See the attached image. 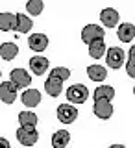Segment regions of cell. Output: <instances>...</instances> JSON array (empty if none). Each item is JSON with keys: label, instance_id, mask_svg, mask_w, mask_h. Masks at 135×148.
Here are the masks:
<instances>
[{"label": "cell", "instance_id": "15", "mask_svg": "<svg viewBox=\"0 0 135 148\" xmlns=\"http://www.w3.org/2000/svg\"><path fill=\"white\" fill-rule=\"evenodd\" d=\"M93 98H95V102H98V100H109L111 102L115 98V89L111 85H100L93 92Z\"/></svg>", "mask_w": 135, "mask_h": 148}, {"label": "cell", "instance_id": "2", "mask_svg": "<svg viewBox=\"0 0 135 148\" xmlns=\"http://www.w3.org/2000/svg\"><path fill=\"white\" fill-rule=\"evenodd\" d=\"M104 37H106V30L100 28L98 24H87L82 30V41L85 45H91L95 41H102Z\"/></svg>", "mask_w": 135, "mask_h": 148}, {"label": "cell", "instance_id": "22", "mask_svg": "<svg viewBox=\"0 0 135 148\" xmlns=\"http://www.w3.org/2000/svg\"><path fill=\"white\" fill-rule=\"evenodd\" d=\"M37 115L34 111H21L19 113V122L21 126H37Z\"/></svg>", "mask_w": 135, "mask_h": 148}, {"label": "cell", "instance_id": "5", "mask_svg": "<svg viewBox=\"0 0 135 148\" xmlns=\"http://www.w3.org/2000/svg\"><path fill=\"white\" fill-rule=\"evenodd\" d=\"M17 89L19 87L13 82H2L0 83V100L4 104H13L17 100Z\"/></svg>", "mask_w": 135, "mask_h": 148}, {"label": "cell", "instance_id": "16", "mask_svg": "<svg viewBox=\"0 0 135 148\" xmlns=\"http://www.w3.org/2000/svg\"><path fill=\"white\" fill-rule=\"evenodd\" d=\"M71 143V133L67 130H58L52 135V146L54 148H67Z\"/></svg>", "mask_w": 135, "mask_h": 148}, {"label": "cell", "instance_id": "12", "mask_svg": "<svg viewBox=\"0 0 135 148\" xmlns=\"http://www.w3.org/2000/svg\"><path fill=\"white\" fill-rule=\"evenodd\" d=\"M21 100H22V104H24L26 108H35V106L41 104V92L37 89H26L22 92Z\"/></svg>", "mask_w": 135, "mask_h": 148}, {"label": "cell", "instance_id": "24", "mask_svg": "<svg viewBox=\"0 0 135 148\" xmlns=\"http://www.w3.org/2000/svg\"><path fill=\"white\" fill-rule=\"evenodd\" d=\"M50 76H56V78H59L61 82H65L69 76H71V71H69L67 67H56V69H52Z\"/></svg>", "mask_w": 135, "mask_h": 148}, {"label": "cell", "instance_id": "20", "mask_svg": "<svg viewBox=\"0 0 135 148\" xmlns=\"http://www.w3.org/2000/svg\"><path fill=\"white\" fill-rule=\"evenodd\" d=\"M106 54H108V48H106L104 39H102V41H95V43L89 45V56H91V58L100 59V58H104Z\"/></svg>", "mask_w": 135, "mask_h": 148}, {"label": "cell", "instance_id": "17", "mask_svg": "<svg viewBox=\"0 0 135 148\" xmlns=\"http://www.w3.org/2000/svg\"><path fill=\"white\" fill-rule=\"evenodd\" d=\"M117 35L122 43H132L133 37H135V28L130 24V22H122L117 30Z\"/></svg>", "mask_w": 135, "mask_h": 148}, {"label": "cell", "instance_id": "26", "mask_svg": "<svg viewBox=\"0 0 135 148\" xmlns=\"http://www.w3.org/2000/svg\"><path fill=\"white\" fill-rule=\"evenodd\" d=\"M0 145H2V148H9V141L6 137H2V139H0Z\"/></svg>", "mask_w": 135, "mask_h": 148}, {"label": "cell", "instance_id": "13", "mask_svg": "<svg viewBox=\"0 0 135 148\" xmlns=\"http://www.w3.org/2000/svg\"><path fill=\"white\" fill-rule=\"evenodd\" d=\"M0 30L2 32H17V13H8L4 11L0 15Z\"/></svg>", "mask_w": 135, "mask_h": 148}, {"label": "cell", "instance_id": "25", "mask_svg": "<svg viewBox=\"0 0 135 148\" xmlns=\"http://www.w3.org/2000/svg\"><path fill=\"white\" fill-rule=\"evenodd\" d=\"M126 72H128L130 78H135V59H132V58L128 59V63H126Z\"/></svg>", "mask_w": 135, "mask_h": 148}, {"label": "cell", "instance_id": "8", "mask_svg": "<svg viewBox=\"0 0 135 148\" xmlns=\"http://www.w3.org/2000/svg\"><path fill=\"white\" fill-rule=\"evenodd\" d=\"M93 113L102 120H108V119H111V115H113V104H111L109 100H98L93 106Z\"/></svg>", "mask_w": 135, "mask_h": 148}, {"label": "cell", "instance_id": "3", "mask_svg": "<svg viewBox=\"0 0 135 148\" xmlns=\"http://www.w3.org/2000/svg\"><path fill=\"white\" fill-rule=\"evenodd\" d=\"M67 98L71 104H83L87 98H89V89L82 83H74L67 89Z\"/></svg>", "mask_w": 135, "mask_h": 148}, {"label": "cell", "instance_id": "28", "mask_svg": "<svg viewBox=\"0 0 135 148\" xmlns=\"http://www.w3.org/2000/svg\"><path fill=\"white\" fill-rule=\"evenodd\" d=\"M109 148H126V146H124V145H111Z\"/></svg>", "mask_w": 135, "mask_h": 148}, {"label": "cell", "instance_id": "4", "mask_svg": "<svg viewBox=\"0 0 135 148\" xmlns=\"http://www.w3.org/2000/svg\"><path fill=\"white\" fill-rule=\"evenodd\" d=\"M124 58H126V54H124L122 48H119V46H113V48H109L108 54H106L108 67H111V69H120V67L124 65Z\"/></svg>", "mask_w": 135, "mask_h": 148}, {"label": "cell", "instance_id": "23", "mask_svg": "<svg viewBox=\"0 0 135 148\" xmlns=\"http://www.w3.org/2000/svg\"><path fill=\"white\" fill-rule=\"evenodd\" d=\"M43 8H45L43 0H30V2L26 4V11L30 13V15H41Z\"/></svg>", "mask_w": 135, "mask_h": 148}, {"label": "cell", "instance_id": "29", "mask_svg": "<svg viewBox=\"0 0 135 148\" xmlns=\"http://www.w3.org/2000/svg\"><path fill=\"white\" fill-rule=\"evenodd\" d=\"M133 95H135V87H133Z\"/></svg>", "mask_w": 135, "mask_h": 148}, {"label": "cell", "instance_id": "9", "mask_svg": "<svg viewBox=\"0 0 135 148\" xmlns=\"http://www.w3.org/2000/svg\"><path fill=\"white\" fill-rule=\"evenodd\" d=\"M119 17L120 15L115 8H106V9H102V13H100V21L106 28H115L119 24Z\"/></svg>", "mask_w": 135, "mask_h": 148}, {"label": "cell", "instance_id": "27", "mask_svg": "<svg viewBox=\"0 0 135 148\" xmlns=\"http://www.w3.org/2000/svg\"><path fill=\"white\" fill-rule=\"evenodd\" d=\"M130 58L135 59V46H132V48H130Z\"/></svg>", "mask_w": 135, "mask_h": 148}, {"label": "cell", "instance_id": "6", "mask_svg": "<svg viewBox=\"0 0 135 148\" xmlns=\"http://www.w3.org/2000/svg\"><path fill=\"white\" fill-rule=\"evenodd\" d=\"M9 82H13L19 89H24V87H28L32 83V76L24 69H13V71L9 72Z\"/></svg>", "mask_w": 135, "mask_h": 148}, {"label": "cell", "instance_id": "1", "mask_svg": "<svg viewBox=\"0 0 135 148\" xmlns=\"http://www.w3.org/2000/svg\"><path fill=\"white\" fill-rule=\"evenodd\" d=\"M37 139H39V133H37L35 126H21L17 130V141L22 146H34Z\"/></svg>", "mask_w": 135, "mask_h": 148}, {"label": "cell", "instance_id": "14", "mask_svg": "<svg viewBox=\"0 0 135 148\" xmlns=\"http://www.w3.org/2000/svg\"><path fill=\"white\" fill-rule=\"evenodd\" d=\"M45 89L50 96H59L61 95V89H63V82L56 76H48L45 82Z\"/></svg>", "mask_w": 135, "mask_h": 148}, {"label": "cell", "instance_id": "18", "mask_svg": "<svg viewBox=\"0 0 135 148\" xmlns=\"http://www.w3.org/2000/svg\"><path fill=\"white\" fill-rule=\"evenodd\" d=\"M87 76H89V80L100 83V82L106 80L108 71H106V67H102V65H89V67H87Z\"/></svg>", "mask_w": 135, "mask_h": 148}, {"label": "cell", "instance_id": "10", "mask_svg": "<svg viewBox=\"0 0 135 148\" xmlns=\"http://www.w3.org/2000/svg\"><path fill=\"white\" fill-rule=\"evenodd\" d=\"M28 45H30V48L35 50V52H43L46 46H48V37L45 34H32L28 37Z\"/></svg>", "mask_w": 135, "mask_h": 148}, {"label": "cell", "instance_id": "11", "mask_svg": "<svg viewBox=\"0 0 135 148\" xmlns=\"http://www.w3.org/2000/svg\"><path fill=\"white\" fill-rule=\"evenodd\" d=\"M30 71L34 74H37V76L45 74L48 71V59L43 58V56H34V58H30Z\"/></svg>", "mask_w": 135, "mask_h": 148}, {"label": "cell", "instance_id": "19", "mask_svg": "<svg viewBox=\"0 0 135 148\" xmlns=\"http://www.w3.org/2000/svg\"><path fill=\"white\" fill-rule=\"evenodd\" d=\"M17 54H19V46L15 43H2V46H0V56H2L4 61L15 59Z\"/></svg>", "mask_w": 135, "mask_h": 148}, {"label": "cell", "instance_id": "7", "mask_svg": "<svg viewBox=\"0 0 135 148\" xmlns=\"http://www.w3.org/2000/svg\"><path fill=\"white\" fill-rule=\"evenodd\" d=\"M58 119L61 120L63 124H72L74 120L78 119V109L71 104H61L58 108Z\"/></svg>", "mask_w": 135, "mask_h": 148}, {"label": "cell", "instance_id": "21", "mask_svg": "<svg viewBox=\"0 0 135 148\" xmlns=\"http://www.w3.org/2000/svg\"><path fill=\"white\" fill-rule=\"evenodd\" d=\"M32 26H34V22H32L30 17L22 15V13H17V32H21V34H28V32L32 30Z\"/></svg>", "mask_w": 135, "mask_h": 148}]
</instances>
